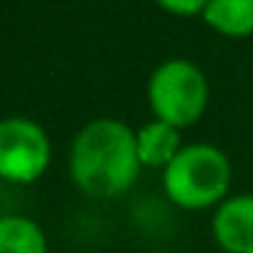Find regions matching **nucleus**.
<instances>
[{
    "mask_svg": "<svg viewBox=\"0 0 253 253\" xmlns=\"http://www.w3.org/2000/svg\"><path fill=\"white\" fill-rule=\"evenodd\" d=\"M71 180L90 199L123 196L136 182L142 161L136 131L115 117H98L74 136L68 153Z\"/></svg>",
    "mask_w": 253,
    "mask_h": 253,
    "instance_id": "obj_1",
    "label": "nucleus"
},
{
    "mask_svg": "<svg viewBox=\"0 0 253 253\" xmlns=\"http://www.w3.org/2000/svg\"><path fill=\"white\" fill-rule=\"evenodd\" d=\"M231 169L229 155L215 144H185L177 158L164 169V193L180 210H215L231 196Z\"/></svg>",
    "mask_w": 253,
    "mask_h": 253,
    "instance_id": "obj_2",
    "label": "nucleus"
},
{
    "mask_svg": "<svg viewBox=\"0 0 253 253\" xmlns=\"http://www.w3.org/2000/svg\"><path fill=\"white\" fill-rule=\"evenodd\" d=\"M207 101L210 84L204 71L182 57L161 63L147 82V104L155 120H164L180 131L202 120Z\"/></svg>",
    "mask_w": 253,
    "mask_h": 253,
    "instance_id": "obj_3",
    "label": "nucleus"
},
{
    "mask_svg": "<svg viewBox=\"0 0 253 253\" xmlns=\"http://www.w3.org/2000/svg\"><path fill=\"white\" fill-rule=\"evenodd\" d=\"M52 161V142L46 131L30 117L0 120V180L28 185L46 171Z\"/></svg>",
    "mask_w": 253,
    "mask_h": 253,
    "instance_id": "obj_4",
    "label": "nucleus"
},
{
    "mask_svg": "<svg viewBox=\"0 0 253 253\" xmlns=\"http://www.w3.org/2000/svg\"><path fill=\"white\" fill-rule=\"evenodd\" d=\"M212 240L223 253H253V193H231L212 212Z\"/></svg>",
    "mask_w": 253,
    "mask_h": 253,
    "instance_id": "obj_5",
    "label": "nucleus"
},
{
    "mask_svg": "<svg viewBox=\"0 0 253 253\" xmlns=\"http://www.w3.org/2000/svg\"><path fill=\"white\" fill-rule=\"evenodd\" d=\"M185 147L180 139V128L169 126L164 120H150L136 131V153L142 166H155V169H166L177 153Z\"/></svg>",
    "mask_w": 253,
    "mask_h": 253,
    "instance_id": "obj_6",
    "label": "nucleus"
},
{
    "mask_svg": "<svg viewBox=\"0 0 253 253\" xmlns=\"http://www.w3.org/2000/svg\"><path fill=\"white\" fill-rule=\"evenodd\" d=\"M202 17L218 33L245 39L253 33V0H210Z\"/></svg>",
    "mask_w": 253,
    "mask_h": 253,
    "instance_id": "obj_7",
    "label": "nucleus"
},
{
    "mask_svg": "<svg viewBox=\"0 0 253 253\" xmlns=\"http://www.w3.org/2000/svg\"><path fill=\"white\" fill-rule=\"evenodd\" d=\"M46 234L33 218L3 215L0 218V253H46Z\"/></svg>",
    "mask_w": 253,
    "mask_h": 253,
    "instance_id": "obj_8",
    "label": "nucleus"
},
{
    "mask_svg": "<svg viewBox=\"0 0 253 253\" xmlns=\"http://www.w3.org/2000/svg\"><path fill=\"white\" fill-rule=\"evenodd\" d=\"M164 11L177 14V17H193V14H202L204 6L210 0H155Z\"/></svg>",
    "mask_w": 253,
    "mask_h": 253,
    "instance_id": "obj_9",
    "label": "nucleus"
},
{
    "mask_svg": "<svg viewBox=\"0 0 253 253\" xmlns=\"http://www.w3.org/2000/svg\"><path fill=\"white\" fill-rule=\"evenodd\" d=\"M155 253H169V251H155Z\"/></svg>",
    "mask_w": 253,
    "mask_h": 253,
    "instance_id": "obj_10",
    "label": "nucleus"
}]
</instances>
